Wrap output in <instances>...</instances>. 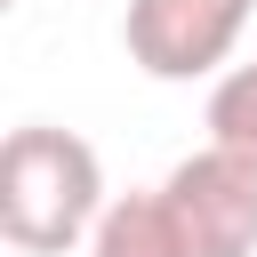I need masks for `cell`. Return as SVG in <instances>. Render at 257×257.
I'll return each mask as SVG.
<instances>
[{
  "mask_svg": "<svg viewBox=\"0 0 257 257\" xmlns=\"http://www.w3.org/2000/svg\"><path fill=\"white\" fill-rule=\"evenodd\" d=\"M104 161L80 128L56 120H24L0 145V233L24 257H64L96 233L104 217Z\"/></svg>",
  "mask_w": 257,
  "mask_h": 257,
  "instance_id": "1",
  "label": "cell"
},
{
  "mask_svg": "<svg viewBox=\"0 0 257 257\" xmlns=\"http://www.w3.org/2000/svg\"><path fill=\"white\" fill-rule=\"evenodd\" d=\"M249 16L257 0H128L120 40H128V64L153 80H209L241 48Z\"/></svg>",
  "mask_w": 257,
  "mask_h": 257,
  "instance_id": "2",
  "label": "cell"
},
{
  "mask_svg": "<svg viewBox=\"0 0 257 257\" xmlns=\"http://www.w3.org/2000/svg\"><path fill=\"white\" fill-rule=\"evenodd\" d=\"M161 193H169L193 257H257V169L249 161L201 145L161 177Z\"/></svg>",
  "mask_w": 257,
  "mask_h": 257,
  "instance_id": "3",
  "label": "cell"
},
{
  "mask_svg": "<svg viewBox=\"0 0 257 257\" xmlns=\"http://www.w3.org/2000/svg\"><path fill=\"white\" fill-rule=\"evenodd\" d=\"M88 257H193V241H185L169 193L153 185V193H112L104 201V217L88 233Z\"/></svg>",
  "mask_w": 257,
  "mask_h": 257,
  "instance_id": "4",
  "label": "cell"
},
{
  "mask_svg": "<svg viewBox=\"0 0 257 257\" xmlns=\"http://www.w3.org/2000/svg\"><path fill=\"white\" fill-rule=\"evenodd\" d=\"M209 145L257 169V56L217 72V88H209Z\"/></svg>",
  "mask_w": 257,
  "mask_h": 257,
  "instance_id": "5",
  "label": "cell"
}]
</instances>
